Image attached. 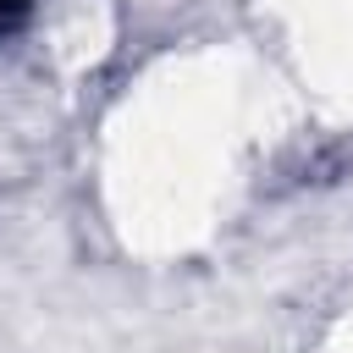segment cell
Returning a JSON list of instances; mask_svg holds the SVG:
<instances>
[{"mask_svg":"<svg viewBox=\"0 0 353 353\" xmlns=\"http://www.w3.org/2000/svg\"><path fill=\"white\" fill-rule=\"evenodd\" d=\"M28 6H33V0H0V33H11V28L28 17Z\"/></svg>","mask_w":353,"mask_h":353,"instance_id":"6da1fadb","label":"cell"}]
</instances>
